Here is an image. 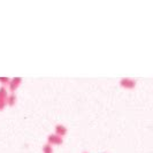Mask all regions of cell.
Listing matches in <instances>:
<instances>
[{"mask_svg": "<svg viewBox=\"0 0 153 153\" xmlns=\"http://www.w3.org/2000/svg\"><path fill=\"white\" fill-rule=\"evenodd\" d=\"M136 85H137V81L130 77H122L120 79V86L126 90H132L136 88Z\"/></svg>", "mask_w": 153, "mask_h": 153, "instance_id": "6da1fadb", "label": "cell"}, {"mask_svg": "<svg viewBox=\"0 0 153 153\" xmlns=\"http://www.w3.org/2000/svg\"><path fill=\"white\" fill-rule=\"evenodd\" d=\"M23 78L22 77H13L10 78L9 83H8V90L10 91V93H15V91L22 85Z\"/></svg>", "mask_w": 153, "mask_h": 153, "instance_id": "7a4b0ae2", "label": "cell"}, {"mask_svg": "<svg viewBox=\"0 0 153 153\" xmlns=\"http://www.w3.org/2000/svg\"><path fill=\"white\" fill-rule=\"evenodd\" d=\"M8 89L6 86H0V111H4L7 106Z\"/></svg>", "mask_w": 153, "mask_h": 153, "instance_id": "3957f363", "label": "cell"}, {"mask_svg": "<svg viewBox=\"0 0 153 153\" xmlns=\"http://www.w3.org/2000/svg\"><path fill=\"white\" fill-rule=\"evenodd\" d=\"M47 143L51 144L52 146L62 145V144H63V138L60 137V136H58V135H55V134H50V135L47 136Z\"/></svg>", "mask_w": 153, "mask_h": 153, "instance_id": "277c9868", "label": "cell"}, {"mask_svg": "<svg viewBox=\"0 0 153 153\" xmlns=\"http://www.w3.org/2000/svg\"><path fill=\"white\" fill-rule=\"evenodd\" d=\"M54 134L63 138L67 134H68V128H67L65 124L59 123V124H56V126L54 127Z\"/></svg>", "mask_w": 153, "mask_h": 153, "instance_id": "5b68a950", "label": "cell"}, {"mask_svg": "<svg viewBox=\"0 0 153 153\" xmlns=\"http://www.w3.org/2000/svg\"><path fill=\"white\" fill-rule=\"evenodd\" d=\"M16 101H17V96H16V93H9V94H8V99H7V106L13 107L16 104Z\"/></svg>", "mask_w": 153, "mask_h": 153, "instance_id": "8992f818", "label": "cell"}, {"mask_svg": "<svg viewBox=\"0 0 153 153\" xmlns=\"http://www.w3.org/2000/svg\"><path fill=\"white\" fill-rule=\"evenodd\" d=\"M42 151H43V153H54L53 146L51 145V144H48V143H46V144L43 145Z\"/></svg>", "mask_w": 153, "mask_h": 153, "instance_id": "52a82bcc", "label": "cell"}, {"mask_svg": "<svg viewBox=\"0 0 153 153\" xmlns=\"http://www.w3.org/2000/svg\"><path fill=\"white\" fill-rule=\"evenodd\" d=\"M9 81H10L9 77H0V84H1V86H7Z\"/></svg>", "mask_w": 153, "mask_h": 153, "instance_id": "ba28073f", "label": "cell"}, {"mask_svg": "<svg viewBox=\"0 0 153 153\" xmlns=\"http://www.w3.org/2000/svg\"><path fill=\"white\" fill-rule=\"evenodd\" d=\"M82 153H89V152H82Z\"/></svg>", "mask_w": 153, "mask_h": 153, "instance_id": "9c48e42d", "label": "cell"}, {"mask_svg": "<svg viewBox=\"0 0 153 153\" xmlns=\"http://www.w3.org/2000/svg\"><path fill=\"white\" fill-rule=\"evenodd\" d=\"M105 153H106V152H105Z\"/></svg>", "mask_w": 153, "mask_h": 153, "instance_id": "30bf717a", "label": "cell"}]
</instances>
